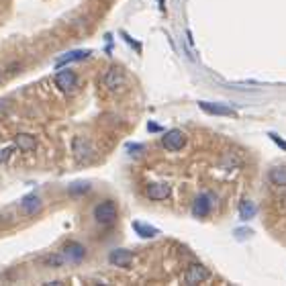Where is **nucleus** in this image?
<instances>
[{
    "mask_svg": "<svg viewBox=\"0 0 286 286\" xmlns=\"http://www.w3.org/2000/svg\"><path fill=\"white\" fill-rule=\"evenodd\" d=\"M133 231H135L139 237H156V235L160 233L156 227H151V225H147V223H139V221L133 223Z\"/></svg>",
    "mask_w": 286,
    "mask_h": 286,
    "instance_id": "nucleus-15",
    "label": "nucleus"
},
{
    "mask_svg": "<svg viewBox=\"0 0 286 286\" xmlns=\"http://www.w3.org/2000/svg\"><path fill=\"white\" fill-rule=\"evenodd\" d=\"M209 276H211V272H209V268L203 266V264H190L184 272V282L186 284H201V282L209 280Z\"/></svg>",
    "mask_w": 286,
    "mask_h": 286,
    "instance_id": "nucleus-3",
    "label": "nucleus"
},
{
    "mask_svg": "<svg viewBox=\"0 0 286 286\" xmlns=\"http://www.w3.org/2000/svg\"><path fill=\"white\" fill-rule=\"evenodd\" d=\"M14 145H16V149L29 153V151H35V149H37V139H35L33 135H29V133H18V135L14 137Z\"/></svg>",
    "mask_w": 286,
    "mask_h": 286,
    "instance_id": "nucleus-12",
    "label": "nucleus"
},
{
    "mask_svg": "<svg viewBox=\"0 0 286 286\" xmlns=\"http://www.w3.org/2000/svg\"><path fill=\"white\" fill-rule=\"evenodd\" d=\"M256 215V205L252 201H244L239 207V217H241V221H250V219Z\"/></svg>",
    "mask_w": 286,
    "mask_h": 286,
    "instance_id": "nucleus-16",
    "label": "nucleus"
},
{
    "mask_svg": "<svg viewBox=\"0 0 286 286\" xmlns=\"http://www.w3.org/2000/svg\"><path fill=\"white\" fill-rule=\"evenodd\" d=\"M162 145L168 151H178V149H182L186 145V135L182 133L180 129H172L162 137Z\"/></svg>",
    "mask_w": 286,
    "mask_h": 286,
    "instance_id": "nucleus-2",
    "label": "nucleus"
},
{
    "mask_svg": "<svg viewBox=\"0 0 286 286\" xmlns=\"http://www.w3.org/2000/svg\"><path fill=\"white\" fill-rule=\"evenodd\" d=\"M61 256L65 262H72V264H78L86 258V250L82 244H78V241H68L63 248H61Z\"/></svg>",
    "mask_w": 286,
    "mask_h": 286,
    "instance_id": "nucleus-4",
    "label": "nucleus"
},
{
    "mask_svg": "<svg viewBox=\"0 0 286 286\" xmlns=\"http://www.w3.org/2000/svg\"><path fill=\"white\" fill-rule=\"evenodd\" d=\"M131 260H133V254H131L129 250H115V252L108 254V262L117 268H127L131 264Z\"/></svg>",
    "mask_w": 286,
    "mask_h": 286,
    "instance_id": "nucleus-10",
    "label": "nucleus"
},
{
    "mask_svg": "<svg viewBox=\"0 0 286 286\" xmlns=\"http://www.w3.org/2000/svg\"><path fill=\"white\" fill-rule=\"evenodd\" d=\"M55 84H57V88H61L63 92H74L76 86H78V76L72 70H59L55 74Z\"/></svg>",
    "mask_w": 286,
    "mask_h": 286,
    "instance_id": "nucleus-5",
    "label": "nucleus"
},
{
    "mask_svg": "<svg viewBox=\"0 0 286 286\" xmlns=\"http://www.w3.org/2000/svg\"><path fill=\"white\" fill-rule=\"evenodd\" d=\"M270 137H272V139H274V141H276L280 147H284V149H286V141H282V139H280L278 135H274V133H270Z\"/></svg>",
    "mask_w": 286,
    "mask_h": 286,
    "instance_id": "nucleus-17",
    "label": "nucleus"
},
{
    "mask_svg": "<svg viewBox=\"0 0 286 286\" xmlns=\"http://www.w3.org/2000/svg\"><path fill=\"white\" fill-rule=\"evenodd\" d=\"M199 106L203 108L205 113H209V115L235 117V111H233V108H229V106H225V104H215V102H205V100H201V102H199Z\"/></svg>",
    "mask_w": 286,
    "mask_h": 286,
    "instance_id": "nucleus-9",
    "label": "nucleus"
},
{
    "mask_svg": "<svg viewBox=\"0 0 286 286\" xmlns=\"http://www.w3.org/2000/svg\"><path fill=\"white\" fill-rule=\"evenodd\" d=\"M94 221L100 225H111L117 221V207L113 201H102L94 209Z\"/></svg>",
    "mask_w": 286,
    "mask_h": 286,
    "instance_id": "nucleus-1",
    "label": "nucleus"
},
{
    "mask_svg": "<svg viewBox=\"0 0 286 286\" xmlns=\"http://www.w3.org/2000/svg\"><path fill=\"white\" fill-rule=\"evenodd\" d=\"M127 78L123 74V70L119 68H113V70H108L104 76H102V86L108 88V90H121V88L125 86Z\"/></svg>",
    "mask_w": 286,
    "mask_h": 286,
    "instance_id": "nucleus-6",
    "label": "nucleus"
},
{
    "mask_svg": "<svg viewBox=\"0 0 286 286\" xmlns=\"http://www.w3.org/2000/svg\"><path fill=\"white\" fill-rule=\"evenodd\" d=\"M213 199H211V194H207V192H203V194H199L194 199V203H192V215L194 217H207L209 213H211V209H213V203H211Z\"/></svg>",
    "mask_w": 286,
    "mask_h": 286,
    "instance_id": "nucleus-8",
    "label": "nucleus"
},
{
    "mask_svg": "<svg viewBox=\"0 0 286 286\" xmlns=\"http://www.w3.org/2000/svg\"><path fill=\"white\" fill-rule=\"evenodd\" d=\"M41 199L39 196H35V194H31V196H27V199H23V203H20V209H23V213L25 215H35V213H39V209H41Z\"/></svg>",
    "mask_w": 286,
    "mask_h": 286,
    "instance_id": "nucleus-13",
    "label": "nucleus"
},
{
    "mask_svg": "<svg viewBox=\"0 0 286 286\" xmlns=\"http://www.w3.org/2000/svg\"><path fill=\"white\" fill-rule=\"evenodd\" d=\"M149 131H162V127H158V125H149Z\"/></svg>",
    "mask_w": 286,
    "mask_h": 286,
    "instance_id": "nucleus-18",
    "label": "nucleus"
},
{
    "mask_svg": "<svg viewBox=\"0 0 286 286\" xmlns=\"http://www.w3.org/2000/svg\"><path fill=\"white\" fill-rule=\"evenodd\" d=\"M268 178H270V182L276 184V186H286V166H276V168H272L270 174H268Z\"/></svg>",
    "mask_w": 286,
    "mask_h": 286,
    "instance_id": "nucleus-14",
    "label": "nucleus"
},
{
    "mask_svg": "<svg viewBox=\"0 0 286 286\" xmlns=\"http://www.w3.org/2000/svg\"><path fill=\"white\" fill-rule=\"evenodd\" d=\"M145 196L149 201H166L168 196H170V186L168 184H164V182H151V184H147V188H145Z\"/></svg>",
    "mask_w": 286,
    "mask_h": 286,
    "instance_id": "nucleus-7",
    "label": "nucleus"
},
{
    "mask_svg": "<svg viewBox=\"0 0 286 286\" xmlns=\"http://www.w3.org/2000/svg\"><path fill=\"white\" fill-rule=\"evenodd\" d=\"M90 53H92V51H88V49H74V51H68L65 55H61V57L57 59L55 68L59 70L61 65H68V63H72V61H82V59H86Z\"/></svg>",
    "mask_w": 286,
    "mask_h": 286,
    "instance_id": "nucleus-11",
    "label": "nucleus"
}]
</instances>
